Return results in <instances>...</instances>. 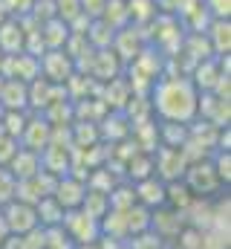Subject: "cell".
<instances>
[{
	"instance_id": "obj_7",
	"label": "cell",
	"mask_w": 231,
	"mask_h": 249,
	"mask_svg": "<svg viewBox=\"0 0 231 249\" xmlns=\"http://www.w3.org/2000/svg\"><path fill=\"white\" fill-rule=\"evenodd\" d=\"M23 20L17 18H6L0 23V53L3 55H17L26 53V32H23Z\"/></svg>"
},
{
	"instance_id": "obj_6",
	"label": "cell",
	"mask_w": 231,
	"mask_h": 249,
	"mask_svg": "<svg viewBox=\"0 0 231 249\" xmlns=\"http://www.w3.org/2000/svg\"><path fill=\"white\" fill-rule=\"evenodd\" d=\"M84 194H87V183H84L81 177H75V174H64V177H58L55 188H52V197L58 200V206H61L64 212L78 209V206L84 203Z\"/></svg>"
},
{
	"instance_id": "obj_11",
	"label": "cell",
	"mask_w": 231,
	"mask_h": 249,
	"mask_svg": "<svg viewBox=\"0 0 231 249\" xmlns=\"http://www.w3.org/2000/svg\"><path fill=\"white\" fill-rule=\"evenodd\" d=\"M211 165H214V171H217L220 183H223V186H229V183H231V151H214Z\"/></svg>"
},
{
	"instance_id": "obj_2",
	"label": "cell",
	"mask_w": 231,
	"mask_h": 249,
	"mask_svg": "<svg viewBox=\"0 0 231 249\" xmlns=\"http://www.w3.org/2000/svg\"><path fill=\"white\" fill-rule=\"evenodd\" d=\"M182 183L188 186V191L197 200H202V197L208 200L211 194H217L223 188L217 171H214V165H211V160H188V168L182 174Z\"/></svg>"
},
{
	"instance_id": "obj_14",
	"label": "cell",
	"mask_w": 231,
	"mask_h": 249,
	"mask_svg": "<svg viewBox=\"0 0 231 249\" xmlns=\"http://www.w3.org/2000/svg\"><path fill=\"white\" fill-rule=\"evenodd\" d=\"M15 188H17V180L12 177L9 168L0 165V206L9 203V200H15Z\"/></svg>"
},
{
	"instance_id": "obj_13",
	"label": "cell",
	"mask_w": 231,
	"mask_h": 249,
	"mask_svg": "<svg viewBox=\"0 0 231 249\" xmlns=\"http://www.w3.org/2000/svg\"><path fill=\"white\" fill-rule=\"evenodd\" d=\"M202 9L211 20H229L231 18V0H202Z\"/></svg>"
},
{
	"instance_id": "obj_16",
	"label": "cell",
	"mask_w": 231,
	"mask_h": 249,
	"mask_svg": "<svg viewBox=\"0 0 231 249\" xmlns=\"http://www.w3.org/2000/svg\"><path fill=\"white\" fill-rule=\"evenodd\" d=\"M72 249H104V247H101V244L96 241V244H75Z\"/></svg>"
},
{
	"instance_id": "obj_4",
	"label": "cell",
	"mask_w": 231,
	"mask_h": 249,
	"mask_svg": "<svg viewBox=\"0 0 231 249\" xmlns=\"http://www.w3.org/2000/svg\"><path fill=\"white\" fill-rule=\"evenodd\" d=\"M0 220L3 226L9 229L12 238H20L32 229H38V214H35V206L32 203H23V200H9L0 206Z\"/></svg>"
},
{
	"instance_id": "obj_9",
	"label": "cell",
	"mask_w": 231,
	"mask_h": 249,
	"mask_svg": "<svg viewBox=\"0 0 231 249\" xmlns=\"http://www.w3.org/2000/svg\"><path fill=\"white\" fill-rule=\"evenodd\" d=\"M205 41H208L214 58H226L231 53V23L229 20H208Z\"/></svg>"
},
{
	"instance_id": "obj_5",
	"label": "cell",
	"mask_w": 231,
	"mask_h": 249,
	"mask_svg": "<svg viewBox=\"0 0 231 249\" xmlns=\"http://www.w3.org/2000/svg\"><path fill=\"white\" fill-rule=\"evenodd\" d=\"M41 61V78L52 81V84H64L69 81V72H72V55L66 50H50L44 55H38Z\"/></svg>"
},
{
	"instance_id": "obj_15",
	"label": "cell",
	"mask_w": 231,
	"mask_h": 249,
	"mask_svg": "<svg viewBox=\"0 0 231 249\" xmlns=\"http://www.w3.org/2000/svg\"><path fill=\"white\" fill-rule=\"evenodd\" d=\"M17 148H20V142H17L15 136L0 133V165H3V168H6V165H9V160L17 154Z\"/></svg>"
},
{
	"instance_id": "obj_1",
	"label": "cell",
	"mask_w": 231,
	"mask_h": 249,
	"mask_svg": "<svg viewBox=\"0 0 231 249\" xmlns=\"http://www.w3.org/2000/svg\"><path fill=\"white\" fill-rule=\"evenodd\" d=\"M150 110L173 124H194L199 107V90L188 75H159L150 87Z\"/></svg>"
},
{
	"instance_id": "obj_10",
	"label": "cell",
	"mask_w": 231,
	"mask_h": 249,
	"mask_svg": "<svg viewBox=\"0 0 231 249\" xmlns=\"http://www.w3.org/2000/svg\"><path fill=\"white\" fill-rule=\"evenodd\" d=\"M0 105L6 110H23L29 105V84H23L17 78H6L3 90H0Z\"/></svg>"
},
{
	"instance_id": "obj_3",
	"label": "cell",
	"mask_w": 231,
	"mask_h": 249,
	"mask_svg": "<svg viewBox=\"0 0 231 249\" xmlns=\"http://www.w3.org/2000/svg\"><path fill=\"white\" fill-rule=\"evenodd\" d=\"M61 229L66 232V238L72 244H96V241H101V223H99V217H93L81 206L64 212Z\"/></svg>"
},
{
	"instance_id": "obj_8",
	"label": "cell",
	"mask_w": 231,
	"mask_h": 249,
	"mask_svg": "<svg viewBox=\"0 0 231 249\" xmlns=\"http://www.w3.org/2000/svg\"><path fill=\"white\" fill-rule=\"evenodd\" d=\"M9 171H12V177L20 183V180H29V177H35L38 171H41V154L38 151H29V148H17V154L9 160V165H6Z\"/></svg>"
},
{
	"instance_id": "obj_12",
	"label": "cell",
	"mask_w": 231,
	"mask_h": 249,
	"mask_svg": "<svg viewBox=\"0 0 231 249\" xmlns=\"http://www.w3.org/2000/svg\"><path fill=\"white\" fill-rule=\"evenodd\" d=\"M0 6H3V12H6L9 18H17V20H23L26 15H32V9H35V0H0Z\"/></svg>"
}]
</instances>
